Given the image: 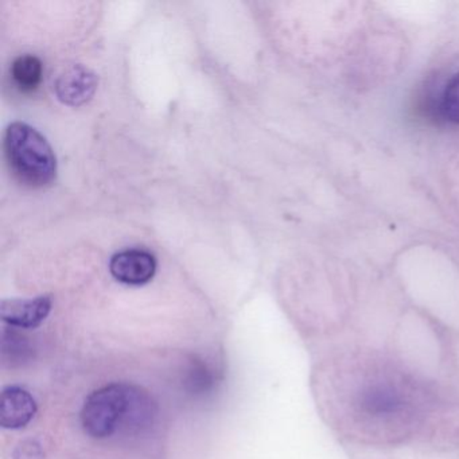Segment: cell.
I'll use <instances>...</instances> for the list:
<instances>
[{
    "mask_svg": "<svg viewBox=\"0 0 459 459\" xmlns=\"http://www.w3.org/2000/svg\"><path fill=\"white\" fill-rule=\"evenodd\" d=\"M155 415L152 397L128 383H109L88 394L80 421L88 437L104 440L117 432H138L146 429Z\"/></svg>",
    "mask_w": 459,
    "mask_h": 459,
    "instance_id": "1",
    "label": "cell"
},
{
    "mask_svg": "<svg viewBox=\"0 0 459 459\" xmlns=\"http://www.w3.org/2000/svg\"><path fill=\"white\" fill-rule=\"evenodd\" d=\"M49 295L33 299H4L0 303V318L13 329L31 330L41 326L52 313Z\"/></svg>",
    "mask_w": 459,
    "mask_h": 459,
    "instance_id": "3",
    "label": "cell"
},
{
    "mask_svg": "<svg viewBox=\"0 0 459 459\" xmlns=\"http://www.w3.org/2000/svg\"><path fill=\"white\" fill-rule=\"evenodd\" d=\"M99 80L95 72L82 64L68 66L61 72L55 82L58 100L72 107L88 103L98 90Z\"/></svg>",
    "mask_w": 459,
    "mask_h": 459,
    "instance_id": "6",
    "label": "cell"
},
{
    "mask_svg": "<svg viewBox=\"0 0 459 459\" xmlns=\"http://www.w3.org/2000/svg\"><path fill=\"white\" fill-rule=\"evenodd\" d=\"M434 111L445 122L459 126V72L446 82Z\"/></svg>",
    "mask_w": 459,
    "mask_h": 459,
    "instance_id": "8",
    "label": "cell"
},
{
    "mask_svg": "<svg viewBox=\"0 0 459 459\" xmlns=\"http://www.w3.org/2000/svg\"><path fill=\"white\" fill-rule=\"evenodd\" d=\"M39 404L31 392L21 385L4 386L0 394V426L4 429H22L36 418Z\"/></svg>",
    "mask_w": 459,
    "mask_h": 459,
    "instance_id": "5",
    "label": "cell"
},
{
    "mask_svg": "<svg viewBox=\"0 0 459 459\" xmlns=\"http://www.w3.org/2000/svg\"><path fill=\"white\" fill-rule=\"evenodd\" d=\"M15 459H42L44 458V450L39 442L33 439L25 440L18 446L14 454Z\"/></svg>",
    "mask_w": 459,
    "mask_h": 459,
    "instance_id": "9",
    "label": "cell"
},
{
    "mask_svg": "<svg viewBox=\"0 0 459 459\" xmlns=\"http://www.w3.org/2000/svg\"><path fill=\"white\" fill-rule=\"evenodd\" d=\"M109 271L119 283L143 286L154 278L157 260L154 255L143 249H127L112 256Z\"/></svg>",
    "mask_w": 459,
    "mask_h": 459,
    "instance_id": "4",
    "label": "cell"
},
{
    "mask_svg": "<svg viewBox=\"0 0 459 459\" xmlns=\"http://www.w3.org/2000/svg\"><path fill=\"white\" fill-rule=\"evenodd\" d=\"M42 74L44 66L41 60L33 55L21 56L12 65L13 79L26 92L36 90L41 84Z\"/></svg>",
    "mask_w": 459,
    "mask_h": 459,
    "instance_id": "7",
    "label": "cell"
},
{
    "mask_svg": "<svg viewBox=\"0 0 459 459\" xmlns=\"http://www.w3.org/2000/svg\"><path fill=\"white\" fill-rule=\"evenodd\" d=\"M4 149L10 169L21 184L44 187L55 181V152L36 128L26 123H12L4 133Z\"/></svg>",
    "mask_w": 459,
    "mask_h": 459,
    "instance_id": "2",
    "label": "cell"
}]
</instances>
